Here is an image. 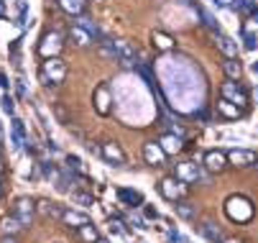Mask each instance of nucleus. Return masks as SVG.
<instances>
[{"mask_svg":"<svg viewBox=\"0 0 258 243\" xmlns=\"http://www.w3.org/2000/svg\"><path fill=\"white\" fill-rule=\"evenodd\" d=\"M64 75H67V67H64V62L59 59V56H49L46 62H44V67H41V80H44V85H59L61 80H64Z\"/></svg>","mask_w":258,"mask_h":243,"instance_id":"obj_1","label":"nucleus"},{"mask_svg":"<svg viewBox=\"0 0 258 243\" xmlns=\"http://www.w3.org/2000/svg\"><path fill=\"white\" fill-rule=\"evenodd\" d=\"M161 195L171 202H179L187 195V182H181L176 177H166V179H161Z\"/></svg>","mask_w":258,"mask_h":243,"instance_id":"obj_2","label":"nucleus"},{"mask_svg":"<svg viewBox=\"0 0 258 243\" xmlns=\"http://www.w3.org/2000/svg\"><path fill=\"white\" fill-rule=\"evenodd\" d=\"M61 49H64V41H61V36H59L56 31L44 33V39H41V44H39V54H41L44 59H49V56H59Z\"/></svg>","mask_w":258,"mask_h":243,"instance_id":"obj_3","label":"nucleus"},{"mask_svg":"<svg viewBox=\"0 0 258 243\" xmlns=\"http://www.w3.org/2000/svg\"><path fill=\"white\" fill-rule=\"evenodd\" d=\"M223 97H225V100H230V102H235V105H238L240 110L248 105V95L240 90L238 80H228V82H223Z\"/></svg>","mask_w":258,"mask_h":243,"instance_id":"obj_4","label":"nucleus"},{"mask_svg":"<svg viewBox=\"0 0 258 243\" xmlns=\"http://www.w3.org/2000/svg\"><path fill=\"white\" fill-rule=\"evenodd\" d=\"M207 174L200 169V164H192V161H184V164H179L176 166V179H181V182H202Z\"/></svg>","mask_w":258,"mask_h":243,"instance_id":"obj_5","label":"nucleus"},{"mask_svg":"<svg viewBox=\"0 0 258 243\" xmlns=\"http://www.w3.org/2000/svg\"><path fill=\"white\" fill-rule=\"evenodd\" d=\"M33 213H36V202L28 197H18L16 200V218L21 220V225H31L33 223Z\"/></svg>","mask_w":258,"mask_h":243,"instance_id":"obj_6","label":"nucleus"},{"mask_svg":"<svg viewBox=\"0 0 258 243\" xmlns=\"http://www.w3.org/2000/svg\"><path fill=\"white\" fill-rule=\"evenodd\" d=\"M202 161H205V169L210 171V174H220V171L228 166V156L223 151H207L202 156Z\"/></svg>","mask_w":258,"mask_h":243,"instance_id":"obj_7","label":"nucleus"},{"mask_svg":"<svg viewBox=\"0 0 258 243\" xmlns=\"http://www.w3.org/2000/svg\"><path fill=\"white\" fill-rule=\"evenodd\" d=\"M100 156H102L105 161H110L113 166H123V164H125V154H123V149H120L118 144H113V141L100 146Z\"/></svg>","mask_w":258,"mask_h":243,"instance_id":"obj_8","label":"nucleus"},{"mask_svg":"<svg viewBox=\"0 0 258 243\" xmlns=\"http://www.w3.org/2000/svg\"><path fill=\"white\" fill-rule=\"evenodd\" d=\"M36 210L46 218H54V220H61V215H64V207L56 205V202H49V200H39L36 202Z\"/></svg>","mask_w":258,"mask_h":243,"instance_id":"obj_9","label":"nucleus"},{"mask_svg":"<svg viewBox=\"0 0 258 243\" xmlns=\"http://www.w3.org/2000/svg\"><path fill=\"white\" fill-rule=\"evenodd\" d=\"M110 90H107V85H100L97 90H95V110L100 113V115H107L110 113Z\"/></svg>","mask_w":258,"mask_h":243,"instance_id":"obj_10","label":"nucleus"},{"mask_svg":"<svg viewBox=\"0 0 258 243\" xmlns=\"http://www.w3.org/2000/svg\"><path fill=\"white\" fill-rule=\"evenodd\" d=\"M164 149L159 146V144H146L143 146V159L149 161V164H154V166H161L164 164Z\"/></svg>","mask_w":258,"mask_h":243,"instance_id":"obj_11","label":"nucleus"},{"mask_svg":"<svg viewBox=\"0 0 258 243\" xmlns=\"http://www.w3.org/2000/svg\"><path fill=\"white\" fill-rule=\"evenodd\" d=\"M69 39H72V44H75V46H90V44L95 41L90 33H87L82 26H77V23L69 28Z\"/></svg>","mask_w":258,"mask_h":243,"instance_id":"obj_12","label":"nucleus"},{"mask_svg":"<svg viewBox=\"0 0 258 243\" xmlns=\"http://www.w3.org/2000/svg\"><path fill=\"white\" fill-rule=\"evenodd\" d=\"M255 159L258 156L253 151H230L228 154V164H233V166H250Z\"/></svg>","mask_w":258,"mask_h":243,"instance_id":"obj_13","label":"nucleus"},{"mask_svg":"<svg viewBox=\"0 0 258 243\" xmlns=\"http://www.w3.org/2000/svg\"><path fill=\"white\" fill-rule=\"evenodd\" d=\"M159 146L164 149V154H179V151H181V138L174 136V133H164L161 141H159Z\"/></svg>","mask_w":258,"mask_h":243,"instance_id":"obj_14","label":"nucleus"},{"mask_svg":"<svg viewBox=\"0 0 258 243\" xmlns=\"http://www.w3.org/2000/svg\"><path fill=\"white\" fill-rule=\"evenodd\" d=\"M61 223H67V225H72V228H82V225H87L90 223V218L85 215V213H77V210H64V215H61Z\"/></svg>","mask_w":258,"mask_h":243,"instance_id":"obj_15","label":"nucleus"},{"mask_svg":"<svg viewBox=\"0 0 258 243\" xmlns=\"http://www.w3.org/2000/svg\"><path fill=\"white\" fill-rule=\"evenodd\" d=\"M176 215H179L181 220L192 223V220H197V207L189 205V202H184V200H179V202H176Z\"/></svg>","mask_w":258,"mask_h":243,"instance_id":"obj_16","label":"nucleus"},{"mask_svg":"<svg viewBox=\"0 0 258 243\" xmlns=\"http://www.w3.org/2000/svg\"><path fill=\"white\" fill-rule=\"evenodd\" d=\"M217 110L223 113L225 118H240V108L235 105V102H230V100H225V97H220V102H217Z\"/></svg>","mask_w":258,"mask_h":243,"instance_id":"obj_17","label":"nucleus"},{"mask_svg":"<svg viewBox=\"0 0 258 243\" xmlns=\"http://www.w3.org/2000/svg\"><path fill=\"white\" fill-rule=\"evenodd\" d=\"M197 230H200V233H202L210 243H223V235H220V230H217L212 223H205V220H202V223L197 225Z\"/></svg>","mask_w":258,"mask_h":243,"instance_id":"obj_18","label":"nucleus"},{"mask_svg":"<svg viewBox=\"0 0 258 243\" xmlns=\"http://www.w3.org/2000/svg\"><path fill=\"white\" fill-rule=\"evenodd\" d=\"M217 49L223 51L228 59H235V54H238V44L233 39H228V36H217Z\"/></svg>","mask_w":258,"mask_h":243,"instance_id":"obj_19","label":"nucleus"},{"mask_svg":"<svg viewBox=\"0 0 258 243\" xmlns=\"http://www.w3.org/2000/svg\"><path fill=\"white\" fill-rule=\"evenodd\" d=\"M59 6H61V11L69 13V16H82L85 0H59Z\"/></svg>","mask_w":258,"mask_h":243,"instance_id":"obj_20","label":"nucleus"},{"mask_svg":"<svg viewBox=\"0 0 258 243\" xmlns=\"http://www.w3.org/2000/svg\"><path fill=\"white\" fill-rule=\"evenodd\" d=\"M21 228H23V225H21V220H18L16 215H11V218L6 215L3 220H0V230H3V233H11V235H13V233H18Z\"/></svg>","mask_w":258,"mask_h":243,"instance_id":"obj_21","label":"nucleus"},{"mask_svg":"<svg viewBox=\"0 0 258 243\" xmlns=\"http://www.w3.org/2000/svg\"><path fill=\"white\" fill-rule=\"evenodd\" d=\"M223 69H225V75H228V77H233V80H238V77L243 75V67H240V62H238V59H228V62L223 64Z\"/></svg>","mask_w":258,"mask_h":243,"instance_id":"obj_22","label":"nucleus"},{"mask_svg":"<svg viewBox=\"0 0 258 243\" xmlns=\"http://www.w3.org/2000/svg\"><path fill=\"white\" fill-rule=\"evenodd\" d=\"M80 238H82L85 243H95V240L100 238V233H97V228H95L92 223H87V225L80 228Z\"/></svg>","mask_w":258,"mask_h":243,"instance_id":"obj_23","label":"nucleus"},{"mask_svg":"<svg viewBox=\"0 0 258 243\" xmlns=\"http://www.w3.org/2000/svg\"><path fill=\"white\" fill-rule=\"evenodd\" d=\"M151 39H154V44H156L159 49H171V46H174V39L166 36V33H161V31H154Z\"/></svg>","mask_w":258,"mask_h":243,"instance_id":"obj_24","label":"nucleus"},{"mask_svg":"<svg viewBox=\"0 0 258 243\" xmlns=\"http://www.w3.org/2000/svg\"><path fill=\"white\" fill-rule=\"evenodd\" d=\"M77 26H82V28H85V31L90 33L92 39H97V36H100V31H97V26H95V23H92L90 18H85V16H77Z\"/></svg>","mask_w":258,"mask_h":243,"instance_id":"obj_25","label":"nucleus"},{"mask_svg":"<svg viewBox=\"0 0 258 243\" xmlns=\"http://www.w3.org/2000/svg\"><path fill=\"white\" fill-rule=\"evenodd\" d=\"M72 200H75L77 205H82V207H90L92 205V195L90 192H72Z\"/></svg>","mask_w":258,"mask_h":243,"instance_id":"obj_26","label":"nucleus"},{"mask_svg":"<svg viewBox=\"0 0 258 243\" xmlns=\"http://www.w3.org/2000/svg\"><path fill=\"white\" fill-rule=\"evenodd\" d=\"M118 195H120V200H123V202H133V205H141V202H143L138 192H128V190H120Z\"/></svg>","mask_w":258,"mask_h":243,"instance_id":"obj_27","label":"nucleus"},{"mask_svg":"<svg viewBox=\"0 0 258 243\" xmlns=\"http://www.w3.org/2000/svg\"><path fill=\"white\" fill-rule=\"evenodd\" d=\"M0 102H3V110H6L8 115H13V110H16V105H13V97H11L8 92L3 95V100H0Z\"/></svg>","mask_w":258,"mask_h":243,"instance_id":"obj_28","label":"nucleus"},{"mask_svg":"<svg viewBox=\"0 0 258 243\" xmlns=\"http://www.w3.org/2000/svg\"><path fill=\"white\" fill-rule=\"evenodd\" d=\"M67 164H69L72 169H75V171L80 169V159H77V156H67Z\"/></svg>","mask_w":258,"mask_h":243,"instance_id":"obj_29","label":"nucleus"},{"mask_svg":"<svg viewBox=\"0 0 258 243\" xmlns=\"http://www.w3.org/2000/svg\"><path fill=\"white\" fill-rule=\"evenodd\" d=\"M245 46L248 49H255L258 44H255V36H250V33H245Z\"/></svg>","mask_w":258,"mask_h":243,"instance_id":"obj_30","label":"nucleus"},{"mask_svg":"<svg viewBox=\"0 0 258 243\" xmlns=\"http://www.w3.org/2000/svg\"><path fill=\"white\" fill-rule=\"evenodd\" d=\"M171 131H174V136H179V138H184V128H181L179 123H171Z\"/></svg>","mask_w":258,"mask_h":243,"instance_id":"obj_31","label":"nucleus"},{"mask_svg":"<svg viewBox=\"0 0 258 243\" xmlns=\"http://www.w3.org/2000/svg\"><path fill=\"white\" fill-rule=\"evenodd\" d=\"M169 243H184V238L179 233H169Z\"/></svg>","mask_w":258,"mask_h":243,"instance_id":"obj_32","label":"nucleus"},{"mask_svg":"<svg viewBox=\"0 0 258 243\" xmlns=\"http://www.w3.org/2000/svg\"><path fill=\"white\" fill-rule=\"evenodd\" d=\"M146 215H149V218H159V213L154 210V207H146Z\"/></svg>","mask_w":258,"mask_h":243,"instance_id":"obj_33","label":"nucleus"},{"mask_svg":"<svg viewBox=\"0 0 258 243\" xmlns=\"http://www.w3.org/2000/svg\"><path fill=\"white\" fill-rule=\"evenodd\" d=\"M0 87H3V90H8V87H11V82H8L3 75H0Z\"/></svg>","mask_w":258,"mask_h":243,"instance_id":"obj_34","label":"nucleus"},{"mask_svg":"<svg viewBox=\"0 0 258 243\" xmlns=\"http://www.w3.org/2000/svg\"><path fill=\"white\" fill-rule=\"evenodd\" d=\"M0 151H3V128H0Z\"/></svg>","mask_w":258,"mask_h":243,"instance_id":"obj_35","label":"nucleus"},{"mask_svg":"<svg viewBox=\"0 0 258 243\" xmlns=\"http://www.w3.org/2000/svg\"><path fill=\"white\" fill-rule=\"evenodd\" d=\"M3 243H16V240H13V238H6V240H3Z\"/></svg>","mask_w":258,"mask_h":243,"instance_id":"obj_36","label":"nucleus"},{"mask_svg":"<svg viewBox=\"0 0 258 243\" xmlns=\"http://www.w3.org/2000/svg\"><path fill=\"white\" fill-rule=\"evenodd\" d=\"M95 243H107V240H105V238H97V240H95Z\"/></svg>","mask_w":258,"mask_h":243,"instance_id":"obj_37","label":"nucleus"},{"mask_svg":"<svg viewBox=\"0 0 258 243\" xmlns=\"http://www.w3.org/2000/svg\"><path fill=\"white\" fill-rule=\"evenodd\" d=\"M0 174H3V161H0Z\"/></svg>","mask_w":258,"mask_h":243,"instance_id":"obj_38","label":"nucleus"},{"mask_svg":"<svg viewBox=\"0 0 258 243\" xmlns=\"http://www.w3.org/2000/svg\"><path fill=\"white\" fill-rule=\"evenodd\" d=\"M223 243H235V240H223Z\"/></svg>","mask_w":258,"mask_h":243,"instance_id":"obj_39","label":"nucleus"},{"mask_svg":"<svg viewBox=\"0 0 258 243\" xmlns=\"http://www.w3.org/2000/svg\"><path fill=\"white\" fill-rule=\"evenodd\" d=\"M255 169H258V159H255Z\"/></svg>","mask_w":258,"mask_h":243,"instance_id":"obj_40","label":"nucleus"},{"mask_svg":"<svg viewBox=\"0 0 258 243\" xmlns=\"http://www.w3.org/2000/svg\"><path fill=\"white\" fill-rule=\"evenodd\" d=\"M0 195H3V190H0Z\"/></svg>","mask_w":258,"mask_h":243,"instance_id":"obj_41","label":"nucleus"}]
</instances>
